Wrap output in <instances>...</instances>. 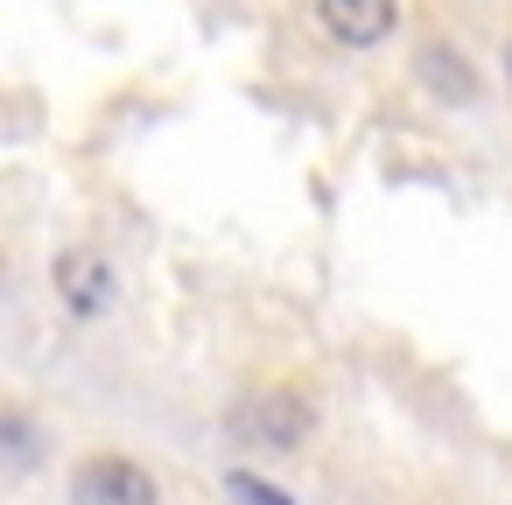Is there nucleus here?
I'll list each match as a JSON object with an SVG mask.
<instances>
[{
	"label": "nucleus",
	"instance_id": "obj_6",
	"mask_svg": "<svg viewBox=\"0 0 512 505\" xmlns=\"http://www.w3.org/2000/svg\"><path fill=\"white\" fill-rule=\"evenodd\" d=\"M36 449H43L36 421H29L22 407H0V470H29V463H36Z\"/></svg>",
	"mask_w": 512,
	"mask_h": 505
},
{
	"label": "nucleus",
	"instance_id": "obj_5",
	"mask_svg": "<svg viewBox=\"0 0 512 505\" xmlns=\"http://www.w3.org/2000/svg\"><path fill=\"white\" fill-rule=\"evenodd\" d=\"M414 78L435 92V99H449V106H470L484 85H477V64L470 57H456L449 43H421V57H414Z\"/></svg>",
	"mask_w": 512,
	"mask_h": 505
},
{
	"label": "nucleus",
	"instance_id": "obj_1",
	"mask_svg": "<svg viewBox=\"0 0 512 505\" xmlns=\"http://www.w3.org/2000/svg\"><path fill=\"white\" fill-rule=\"evenodd\" d=\"M309 428H316V414H309V400H302L295 386H267V393H253V400L232 414V435H239L246 449H267V456L302 449Z\"/></svg>",
	"mask_w": 512,
	"mask_h": 505
},
{
	"label": "nucleus",
	"instance_id": "obj_3",
	"mask_svg": "<svg viewBox=\"0 0 512 505\" xmlns=\"http://www.w3.org/2000/svg\"><path fill=\"white\" fill-rule=\"evenodd\" d=\"M316 22L344 43V50H379L400 22V0H316Z\"/></svg>",
	"mask_w": 512,
	"mask_h": 505
},
{
	"label": "nucleus",
	"instance_id": "obj_7",
	"mask_svg": "<svg viewBox=\"0 0 512 505\" xmlns=\"http://www.w3.org/2000/svg\"><path fill=\"white\" fill-rule=\"evenodd\" d=\"M225 491H232L239 505H295L288 491H274V484H260L253 470H232V477H225Z\"/></svg>",
	"mask_w": 512,
	"mask_h": 505
},
{
	"label": "nucleus",
	"instance_id": "obj_8",
	"mask_svg": "<svg viewBox=\"0 0 512 505\" xmlns=\"http://www.w3.org/2000/svg\"><path fill=\"white\" fill-rule=\"evenodd\" d=\"M505 85H512V43H505Z\"/></svg>",
	"mask_w": 512,
	"mask_h": 505
},
{
	"label": "nucleus",
	"instance_id": "obj_2",
	"mask_svg": "<svg viewBox=\"0 0 512 505\" xmlns=\"http://www.w3.org/2000/svg\"><path fill=\"white\" fill-rule=\"evenodd\" d=\"M71 505H162V484L134 456H85L71 470Z\"/></svg>",
	"mask_w": 512,
	"mask_h": 505
},
{
	"label": "nucleus",
	"instance_id": "obj_4",
	"mask_svg": "<svg viewBox=\"0 0 512 505\" xmlns=\"http://www.w3.org/2000/svg\"><path fill=\"white\" fill-rule=\"evenodd\" d=\"M57 295L71 316H99L113 302V267L92 246H71V253H57Z\"/></svg>",
	"mask_w": 512,
	"mask_h": 505
}]
</instances>
